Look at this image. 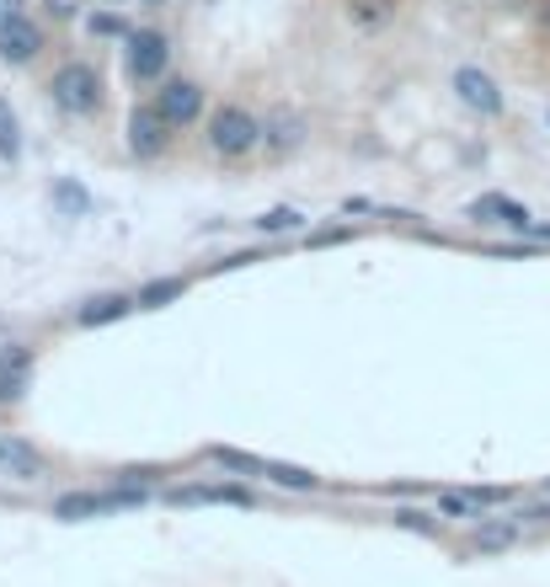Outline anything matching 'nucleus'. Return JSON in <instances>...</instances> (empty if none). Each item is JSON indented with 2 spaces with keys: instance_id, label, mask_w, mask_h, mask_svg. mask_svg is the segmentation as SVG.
Segmentation results:
<instances>
[{
  "instance_id": "obj_23",
  "label": "nucleus",
  "mask_w": 550,
  "mask_h": 587,
  "mask_svg": "<svg viewBox=\"0 0 550 587\" xmlns=\"http://www.w3.org/2000/svg\"><path fill=\"white\" fill-rule=\"evenodd\" d=\"M305 219H299V209H267L262 219H256V230L262 235H284V230H299Z\"/></svg>"
},
{
  "instance_id": "obj_1",
  "label": "nucleus",
  "mask_w": 550,
  "mask_h": 587,
  "mask_svg": "<svg viewBox=\"0 0 550 587\" xmlns=\"http://www.w3.org/2000/svg\"><path fill=\"white\" fill-rule=\"evenodd\" d=\"M48 96H54V107H59V113H70V118H91V113H102V76H96V65H85V59L59 65V70H54V81H48Z\"/></svg>"
},
{
  "instance_id": "obj_12",
  "label": "nucleus",
  "mask_w": 550,
  "mask_h": 587,
  "mask_svg": "<svg viewBox=\"0 0 550 587\" xmlns=\"http://www.w3.org/2000/svg\"><path fill=\"white\" fill-rule=\"evenodd\" d=\"M508 503V492L481 486V492H438V513L444 518H486V507Z\"/></svg>"
},
{
  "instance_id": "obj_25",
  "label": "nucleus",
  "mask_w": 550,
  "mask_h": 587,
  "mask_svg": "<svg viewBox=\"0 0 550 587\" xmlns=\"http://www.w3.org/2000/svg\"><path fill=\"white\" fill-rule=\"evenodd\" d=\"M396 523H406V529H417V534H433V523H427L423 513H412V507H406V513H396Z\"/></svg>"
},
{
  "instance_id": "obj_11",
  "label": "nucleus",
  "mask_w": 550,
  "mask_h": 587,
  "mask_svg": "<svg viewBox=\"0 0 550 587\" xmlns=\"http://www.w3.org/2000/svg\"><path fill=\"white\" fill-rule=\"evenodd\" d=\"M0 475H11V481H43L48 460L33 444H22V438H0Z\"/></svg>"
},
{
  "instance_id": "obj_17",
  "label": "nucleus",
  "mask_w": 550,
  "mask_h": 587,
  "mask_svg": "<svg viewBox=\"0 0 550 587\" xmlns=\"http://www.w3.org/2000/svg\"><path fill=\"white\" fill-rule=\"evenodd\" d=\"M347 22L353 27H385V22H396V0H347Z\"/></svg>"
},
{
  "instance_id": "obj_21",
  "label": "nucleus",
  "mask_w": 550,
  "mask_h": 587,
  "mask_svg": "<svg viewBox=\"0 0 550 587\" xmlns=\"http://www.w3.org/2000/svg\"><path fill=\"white\" fill-rule=\"evenodd\" d=\"M267 481H273V486H284V492H316V475H310V470H299V464L267 460Z\"/></svg>"
},
{
  "instance_id": "obj_8",
  "label": "nucleus",
  "mask_w": 550,
  "mask_h": 587,
  "mask_svg": "<svg viewBox=\"0 0 550 587\" xmlns=\"http://www.w3.org/2000/svg\"><path fill=\"white\" fill-rule=\"evenodd\" d=\"M156 107L171 128H193L204 118V85L198 81H167L156 91Z\"/></svg>"
},
{
  "instance_id": "obj_19",
  "label": "nucleus",
  "mask_w": 550,
  "mask_h": 587,
  "mask_svg": "<svg viewBox=\"0 0 550 587\" xmlns=\"http://www.w3.org/2000/svg\"><path fill=\"white\" fill-rule=\"evenodd\" d=\"M182 294H187V278H156V284H145V289L134 294V304L139 310H161V304L182 299Z\"/></svg>"
},
{
  "instance_id": "obj_9",
  "label": "nucleus",
  "mask_w": 550,
  "mask_h": 587,
  "mask_svg": "<svg viewBox=\"0 0 550 587\" xmlns=\"http://www.w3.org/2000/svg\"><path fill=\"white\" fill-rule=\"evenodd\" d=\"M305 134H310V124H305V113H295V107H273V113L262 118V145H267L273 161L295 156L299 145H305Z\"/></svg>"
},
{
  "instance_id": "obj_27",
  "label": "nucleus",
  "mask_w": 550,
  "mask_h": 587,
  "mask_svg": "<svg viewBox=\"0 0 550 587\" xmlns=\"http://www.w3.org/2000/svg\"><path fill=\"white\" fill-rule=\"evenodd\" d=\"M540 22H546V27H550V0H546V5H540Z\"/></svg>"
},
{
  "instance_id": "obj_15",
  "label": "nucleus",
  "mask_w": 550,
  "mask_h": 587,
  "mask_svg": "<svg viewBox=\"0 0 550 587\" xmlns=\"http://www.w3.org/2000/svg\"><path fill=\"white\" fill-rule=\"evenodd\" d=\"M54 209L70 214V219H85V214L96 209V204H91V193H85L76 176H59V182H54Z\"/></svg>"
},
{
  "instance_id": "obj_22",
  "label": "nucleus",
  "mask_w": 550,
  "mask_h": 587,
  "mask_svg": "<svg viewBox=\"0 0 550 587\" xmlns=\"http://www.w3.org/2000/svg\"><path fill=\"white\" fill-rule=\"evenodd\" d=\"M0 161H22V128L5 96H0Z\"/></svg>"
},
{
  "instance_id": "obj_26",
  "label": "nucleus",
  "mask_w": 550,
  "mask_h": 587,
  "mask_svg": "<svg viewBox=\"0 0 550 587\" xmlns=\"http://www.w3.org/2000/svg\"><path fill=\"white\" fill-rule=\"evenodd\" d=\"M11 11H16V0H0V22H5V16H11Z\"/></svg>"
},
{
  "instance_id": "obj_20",
  "label": "nucleus",
  "mask_w": 550,
  "mask_h": 587,
  "mask_svg": "<svg viewBox=\"0 0 550 587\" xmlns=\"http://www.w3.org/2000/svg\"><path fill=\"white\" fill-rule=\"evenodd\" d=\"M209 460L219 464V470H236V475H267V460H256V454H241V449H209Z\"/></svg>"
},
{
  "instance_id": "obj_10",
  "label": "nucleus",
  "mask_w": 550,
  "mask_h": 587,
  "mask_svg": "<svg viewBox=\"0 0 550 587\" xmlns=\"http://www.w3.org/2000/svg\"><path fill=\"white\" fill-rule=\"evenodd\" d=\"M27 384H33V347L22 342L0 347V401H22Z\"/></svg>"
},
{
  "instance_id": "obj_14",
  "label": "nucleus",
  "mask_w": 550,
  "mask_h": 587,
  "mask_svg": "<svg viewBox=\"0 0 550 587\" xmlns=\"http://www.w3.org/2000/svg\"><path fill=\"white\" fill-rule=\"evenodd\" d=\"M513 545H518V523H492V518H481L475 534H470V550H475V555H497V550H513Z\"/></svg>"
},
{
  "instance_id": "obj_5",
  "label": "nucleus",
  "mask_w": 550,
  "mask_h": 587,
  "mask_svg": "<svg viewBox=\"0 0 550 587\" xmlns=\"http://www.w3.org/2000/svg\"><path fill=\"white\" fill-rule=\"evenodd\" d=\"M134 503H145V492H65V497L54 503V518L81 523V518H102V513H113V507H134Z\"/></svg>"
},
{
  "instance_id": "obj_24",
  "label": "nucleus",
  "mask_w": 550,
  "mask_h": 587,
  "mask_svg": "<svg viewBox=\"0 0 550 587\" xmlns=\"http://www.w3.org/2000/svg\"><path fill=\"white\" fill-rule=\"evenodd\" d=\"M85 27H91V38H96V33H102V38H128V27L118 22V16H113V11H96Z\"/></svg>"
},
{
  "instance_id": "obj_16",
  "label": "nucleus",
  "mask_w": 550,
  "mask_h": 587,
  "mask_svg": "<svg viewBox=\"0 0 550 587\" xmlns=\"http://www.w3.org/2000/svg\"><path fill=\"white\" fill-rule=\"evenodd\" d=\"M128 310H134V299H124V294H102V299L85 304L76 321H81V326H107V321H118V315H128Z\"/></svg>"
},
{
  "instance_id": "obj_3",
  "label": "nucleus",
  "mask_w": 550,
  "mask_h": 587,
  "mask_svg": "<svg viewBox=\"0 0 550 587\" xmlns=\"http://www.w3.org/2000/svg\"><path fill=\"white\" fill-rule=\"evenodd\" d=\"M171 65V38L167 33H156V27H134L124 38V70L134 85H150L161 81Z\"/></svg>"
},
{
  "instance_id": "obj_18",
  "label": "nucleus",
  "mask_w": 550,
  "mask_h": 587,
  "mask_svg": "<svg viewBox=\"0 0 550 587\" xmlns=\"http://www.w3.org/2000/svg\"><path fill=\"white\" fill-rule=\"evenodd\" d=\"M171 503H230V507H252L247 486H198V492H176Z\"/></svg>"
},
{
  "instance_id": "obj_6",
  "label": "nucleus",
  "mask_w": 550,
  "mask_h": 587,
  "mask_svg": "<svg viewBox=\"0 0 550 587\" xmlns=\"http://www.w3.org/2000/svg\"><path fill=\"white\" fill-rule=\"evenodd\" d=\"M449 85H455V96L466 102L470 113H481V118H497V113H503V85L492 81L486 70H475V65H460Z\"/></svg>"
},
{
  "instance_id": "obj_28",
  "label": "nucleus",
  "mask_w": 550,
  "mask_h": 587,
  "mask_svg": "<svg viewBox=\"0 0 550 587\" xmlns=\"http://www.w3.org/2000/svg\"><path fill=\"white\" fill-rule=\"evenodd\" d=\"M139 5H167V0H139Z\"/></svg>"
},
{
  "instance_id": "obj_13",
  "label": "nucleus",
  "mask_w": 550,
  "mask_h": 587,
  "mask_svg": "<svg viewBox=\"0 0 550 587\" xmlns=\"http://www.w3.org/2000/svg\"><path fill=\"white\" fill-rule=\"evenodd\" d=\"M475 219H492V225H508V230H535V219L524 204H513V198H497V193H486V198H475L470 204Z\"/></svg>"
},
{
  "instance_id": "obj_4",
  "label": "nucleus",
  "mask_w": 550,
  "mask_h": 587,
  "mask_svg": "<svg viewBox=\"0 0 550 587\" xmlns=\"http://www.w3.org/2000/svg\"><path fill=\"white\" fill-rule=\"evenodd\" d=\"M171 134H176V128L161 118V107H156V102L128 113V150H134L139 161H156V156L171 145Z\"/></svg>"
},
{
  "instance_id": "obj_2",
  "label": "nucleus",
  "mask_w": 550,
  "mask_h": 587,
  "mask_svg": "<svg viewBox=\"0 0 550 587\" xmlns=\"http://www.w3.org/2000/svg\"><path fill=\"white\" fill-rule=\"evenodd\" d=\"M256 145H262V118L247 113L241 102H225V107L209 118V150L214 156L241 161V156H252Z\"/></svg>"
},
{
  "instance_id": "obj_7",
  "label": "nucleus",
  "mask_w": 550,
  "mask_h": 587,
  "mask_svg": "<svg viewBox=\"0 0 550 587\" xmlns=\"http://www.w3.org/2000/svg\"><path fill=\"white\" fill-rule=\"evenodd\" d=\"M38 48H43V27L27 11H11V16L0 22V59H5V65H33Z\"/></svg>"
}]
</instances>
